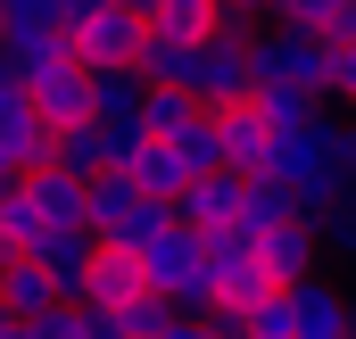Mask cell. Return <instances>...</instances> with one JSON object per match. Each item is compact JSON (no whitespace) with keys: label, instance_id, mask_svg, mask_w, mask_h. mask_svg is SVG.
<instances>
[{"label":"cell","instance_id":"7402d4cb","mask_svg":"<svg viewBox=\"0 0 356 339\" xmlns=\"http://www.w3.org/2000/svg\"><path fill=\"white\" fill-rule=\"evenodd\" d=\"M8 83H17V75H8V50H0V91H8Z\"/></svg>","mask_w":356,"mask_h":339},{"label":"cell","instance_id":"d6986e66","mask_svg":"<svg viewBox=\"0 0 356 339\" xmlns=\"http://www.w3.org/2000/svg\"><path fill=\"white\" fill-rule=\"evenodd\" d=\"M166 331H175V306L166 298H133L116 315V339H166Z\"/></svg>","mask_w":356,"mask_h":339},{"label":"cell","instance_id":"8fae6325","mask_svg":"<svg viewBox=\"0 0 356 339\" xmlns=\"http://www.w3.org/2000/svg\"><path fill=\"white\" fill-rule=\"evenodd\" d=\"M91 256H99V240H91V232H42V249L25 256V265H42V273H50V290L75 306V290H83Z\"/></svg>","mask_w":356,"mask_h":339},{"label":"cell","instance_id":"5bb4252c","mask_svg":"<svg viewBox=\"0 0 356 339\" xmlns=\"http://www.w3.org/2000/svg\"><path fill=\"white\" fill-rule=\"evenodd\" d=\"M0 306L17 315V323H42L50 306H67L58 290H50V273L42 265H0Z\"/></svg>","mask_w":356,"mask_h":339},{"label":"cell","instance_id":"e0dca14e","mask_svg":"<svg viewBox=\"0 0 356 339\" xmlns=\"http://www.w3.org/2000/svg\"><path fill=\"white\" fill-rule=\"evenodd\" d=\"M315 249H323V273L332 265H356V199H340V207L315 215Z\"/></svg>","mask_w":356,"mask_h":339},{"label":"cell","instance_id":"603a6c76","mask_svg":"<svg viewBox=\"0 0 356 339\" xmlns=\"http://www.w3.org/2000/svg\"><path fill=\"white\" fill-rule=\"evenodd\" d=\"M348 339H356V298H348Z\"/></svg>","mask_w":356,"mask_h":339},{"label":"cell","instance_id":"9c48e42d","mask_svg":"<svg viewBox=\"0 0 356 339\" xmlns=\"http://www.w3.org/2000/svg\"><path fill=\"white\" fill-rule=\"evenodd\" d=\"M0 149H8L17 174H42V166H50V124L33 116V99H25L17 83L0 91Z\"/></svg>","mask_w":356,"mask_h":339},{"label":"cell","instance_id":"44dd1931","mask_svg":"<svg viewBox=\"0 0 356 339\" xmlns=\"http://www.w3.org/2000/svg\"><path fill=\"white\" fill-rule=\"evenodd\" d=\"M17 182H25V174L8 166V149H0V199H8V190H17Z\"/></svg>","mask_w":356,"mask_h":339},{"label":"cell","instance_id":"52a82bcc","mask_svg":"<svg viewBox=\"0 0 356 339\" xmlns=\"http://www.w3.org/2000/svg\"><path fill=\"white\" fill-rule=\"evenodd\" d=\"M257 265H266L273 290H298V281H315L323 273V249H315V215H298V224H282L257 240Z\"/></svg>","mask_w":356,"mask_h":339},{"label":"cell","instance_id":"7c38bea8","mask_svg":"<svg viewBox=\"0 0 356 339\" xmlns=\"http://www.w3.org/2000/svg\"><path fill=\"white\" fill-rule=\"evenodd\" d=\"M25 207L42 215V232H83V182H67L58 166L25 174Z\"/></svg>","mask_w":356,"mask_h":339},{"label":"cell","instance_id":"7a4b0ae2","mask_svg":"<svg viewBox=\"0 0 356 339\" xmlns=\"http://www.w3.org/2000/svg\"><path fill=\"white\" fill-rule=\"evenodd\" d=\"M199 42H207V0H141V58H133L141 91H175Z\"/></svg>","mask_w":356,"mask_h":339},{"label":"cell","instance_id":"ac0fdd59","mask_svg":"<svg viewBox=\"0 0 356 339\" xmlns=\"http://www.w3.org/2000/svg\"><path fill=\"white\" fill-rule=\"evenodd\" d=\"M199 116H207V108H191L182 91H149V99H141V133H149V141H175L182 124H199Z\"/></svg>","mask_w":356,"mask_h":339},{"label":"cell","instance_id":"4fadbf2b","mask_svg":"<svg viewBox=\"0 0 356 339\" xmlns=\"http://www.w3.org/2000/svg\"><path fill=\"white\" fill-rule=\"evenodd\" d=\"M124 182L149 199V207H175L182 190H191V174H182V158H175V141H141V158L124 166Z\"/></svg>","mask_w":356,"mask_h":339},{"label":"cell","instance_id":"ffe728a7","mask_svg":"<svg viewBox=\"0 0 356 339\" xmlns=\"http://www.w3.org/2000/svg\"><path fill=\"white\" fill-rule=\"evenodd\" d=\"M166 339H216V331H207V315H175V331H166Z\"/></svg>","mask_w":356,"mask_h":339},{"label":"cell","instance_id":"3957f363","mask_svg":"<svg viewBox=\"0 0 356 339\" xmlns=\"http://www.w3.org/2000/svg\"><path fill=\"white\" fill-rule=\"evenodd\" d=\"M133 265H141V290L166 298L175 315H207V306H216V290H207V256H199V232H182V224H175V232H158Z\"/></svg>","mask_w":356,"mask_h":339},{"label":"cell","instance_id":"2e32d148","mask_svg":"<svg viewBox=\"0 0 356 339\" xmlns=\"http://www.w3.org/2000/svg\"><path fill=\"white\" fill-rule=\"evenodd\" d=\"M141 75H91V124H141Z\"/></svg>","mask_w":356,"mask_h":339},{"label":"cell","instance_id":"9a60e30c","mask_svg":"<svg viewBox=\"0 0 356 339\" xmlns=\"http://www.w3.org/2000/svg\"><path fill=\"white\" fill-rule=\"evenodd\" d=\"M298 215H307V207H298L282 182H257V174L241 182V224H249L257 240H266V232H282V224H298Z\"/></svg>","mask_w":356,"mask_h":339},{"label":"cell","instance_id":"8992f818","mask_svg":"<svg viewBox=\"0 0 356 339\" xmlns=\"http://www.w3.org/2000/svg\"><path fill=\"white\" fill-rule=\"evenodd\" d=\"M25 99H33V116L50 124V133H75V124H91V75L67 58V67H50V75H33L25 83Z\"/></svg>","mask_w":356,"mask_h":339},{"label":"cell","instance_id":"277c9868","mask_svg":"<svg viewBox=\"0 0 356 339\" xmlns=\"http://www.w3.org/2000/svg\"><path fill=\"white\" fill-rule=\"evenodd\" d=\"M249 83L323 99V42H315V33H290V25H257V33H249Z\"/></svg>","mask_w":356,"mask_h":339},{"label":"cell","instance_id":"ba28073f","mask_svg":"<svg viewBox=\"0 0 356 339\" xmlns=\"http://www.w3.org/2000/svg\"><path fill=\"white\" fill-rule=\"evenodd\" d=\"M133 298H149V290H141V265L124 249H99L91 273H83V290H75V306H83V315H124Z\"/></svg>","mask_w":356,"mask_h":339},{"label":"cell","instance_id":"6da1fadb","mask_svg":"<svg viewBox=\"0 0 356 339\" xmlns=\"http://www.w3.org/2000/svg\"><path fill=\"white\" fill-rule=\"evenodd\" d=\"M67 58L83 75H133V58H141V0H75Z\"/></svg>","mask_w":356,"mask_h":339},{"label":"cell","instance_id":"30bf717a","mask_svg":"<svg viewBox=\"0 0 356 339\" xmlns=\"http://www.w3.org/2000/svg\"><path fill=\"white\" fill-rule=\"evenodd\" d=\"M175 224H182V232H224V224H241V174L191 182V190L175 199Z\"/></svg>","mask_w":356,"mask_h":339},{"label":"cell","instance_id":"5b68a950","mask_svg":"<svg viewBox=\"0 0 356 339\" xmlns=\"http://www.w3.org/2000/svg\"><path fill=\"white\" fill-rule=\"evenodd\" d=\"M282 306H290V339H348V290L332 273L282 290Z\"/></svg>","mask_w":356,"mask_h":339}]
</instances>
